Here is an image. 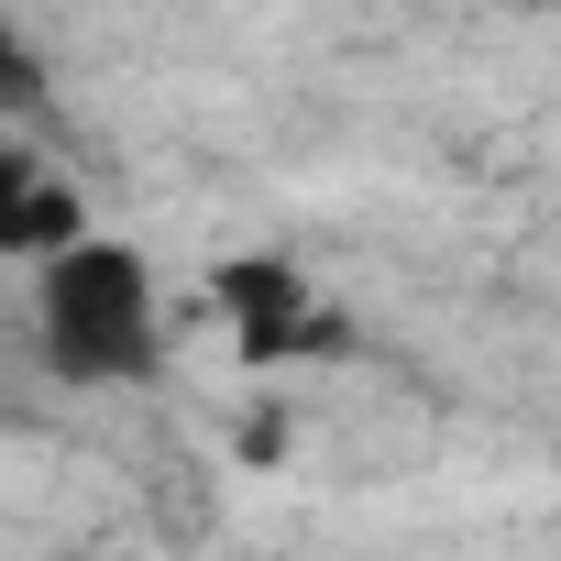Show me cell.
Here are the masks:
<instances>
[{"label":"cell","instance_id":"3","mask_svg":"<svg viewBox=\"0 0 561 561\" xmlns=\"http://www.w3.org/2000/svg\"><path fill=\"white\" fill-rule=\"evenodd\" d=\"M220 298H231V320H242V353H298V342H320V309H309V287H298L287 264H231Z\"/></svg>","mask_w":561,"mask_h":561},{"label":"cell","instance_id":"2","mask_svg":"<svg viewBox=\"0 0 561 561\" xmlns=\"http://www.w3.org/2000/svg\"><path fill=\"white\" fill-rule=\"evenodd\" d=\"M89 231V209H78V187L67 176H45L34 154H0V253H67Z\"/></svg>","mask_w":561,"mask_h":561},{"label":"cell","instance_id":"1","mask_svg":"<svg viewBox=\"0 0 561 561\" xmlns=\"http://www.w3.org/2000/svg\"><path fill=\"white\" fill-rule=\"evenodd\" d=\"M34 342L67 386H144L154 375V275L133 242L78 231L67 253H45V287H34Z\"/></svg>","mask_w":561,"mask_h":561}]
</instances>
